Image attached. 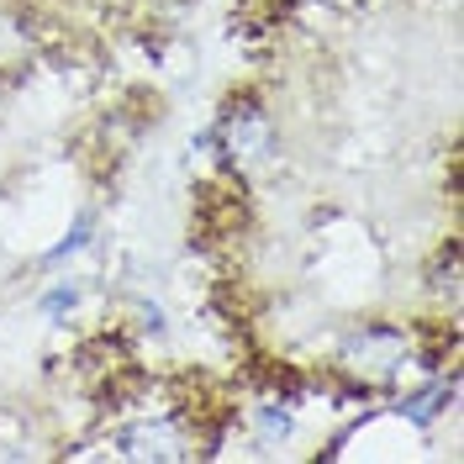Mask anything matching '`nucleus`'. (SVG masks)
<instances>
[{"label":"nucleus","mask_w":464,"mask_h":464,"mask_svg":"<svg viewBox=\"0 0 464 464\" xmlns=\"http://www.w3.org/2000/svg\"><path fill=\"white\" fill-rule=\"evenodd\" d=\"M90 237H95V217H90V211H80V217H74V227L63 232V237H58L53 248H43L37 269H43V275H58V269H63V264L74 259V254H85V248H90Z\"/></svg>","instance_id":"4"},{"label":"nucleus","mask_w":464,"mask_h":464,"mask_svg":"<svg viewBox=\"0 0 464 464\" xmlns=\"http://www.w3.org/2000/svg\"><path fill=\"white\" fill-rule=\"evenodd\" d=\"M285 5H343V0H285Z\"/></svg>","instance_id":"7"},{"label":"nucleus","mask_w":464,"mask_h":464,"mask_svg":"<svg viewBox=\"0 0 464 464\" xmlns=\"http://www.w3.org/2000/svg\"><path fill=\"white\" fill-rule=\"evenodd\" d=\"M190 417H179V411H164V417H127L121 428H116V449L121 459H190V454H201L196 443H190Z\"/></svg>","instance_id":"3"},{"label":"nucleus","mask_w":464,"mask_h":464,"mask_svg":"<svg viewBox=\"0 0 464 464\" xmlns=\"http://www.w3.org/2000/svg\"><path fill=\"white\" fill-rule=\"evenodd\" d=\"M211 153H217V179H264L280 164V127L275 111L254 90H237L222 101L211 121Z\"/></svg>","instance_id":"1"},{"label":"nucleus","mask_w":464,"mask_h":464,"mask_svg":"<svg viewBox=\"0 0 464 464\" xmlns=\"http://www.w3.org/2000/svg\"><path fill=\"white\" fill-rule=\"evenodd\" d=\"M80 301H85V285L80 280H53V285L37 295V306H43V317H69V312H80Z\"/></svg>","instance_id":"6"},{"label":"nucleus","mask_w":464,"mask_h":464,"mask_svg":"<svg viewBox=\"0 0 464 464\" xmlns=\"http://www.w3.org/2000/svg\"><path fill=\"white\" fill-rule=\"evenodd\" d=\"M411 359H417V333L401 322H359L333 348V364L348 391H391Z\"/></svg>","instance_id":"2"},{"label":"nucleus","mask_w":464,"mask_h":464,"mask_svg":"<svg viewBox=\"0 0 464 464\" xmlns=\"http://www.w3.org/2000/svg\"><path fill=\"white\" fill-rule=\"evenodd\" d=\"M428 290H438L443 312L459 306V248H454V243H443V254L428 259Z\"/></svg>","instance_id":"5"}]
</instances>
